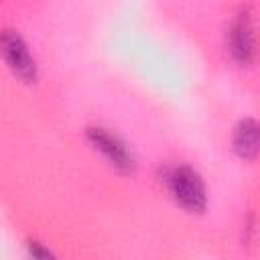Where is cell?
Masks as SVG:
<instances>
[{
    "mask_svg": "<svg viewBox=\"0 0 260 260\" xmlns=\"http://www.w3.org/2000/svg\"><path fill=\"white\" fill-rule=\"evenodd\" d=\"M167 187L173 199L187 211L201 213L207 205L205 185L201 177L189 167H177L167 175Z\"/></svg>",
    "mask_w": 260,
    "mask_h": 260,
    "instance_id": "cell-1",
    "label": "cell"
},
{
    "mask_svg": "<svg viewBox=\"0 0 260 260\" xmlns=\"http://www.w3.org/2000/svg\"><path fill=\"white\" fill-rule=\"evenodd\" d=\"M0 55L4 59V63L8 65V69L24 83H35L39 69H37V61L30 55L26 43L22 41V37L14 30H2L0 32Z\"/></svg>",
    "mask_w": 260,
    "mask_h": 260,
    "instance_id": "cell-2",
    "label": "cell"
},
{
    "mask_svg": "<svg viewBox=\"0 0 260 260\" xmlns=\"http://www.w3.org/2000/svg\"><path fill=\"white\" fill-rule=\"evenodd\" d=\"M87 140L93 144L95 150H100L108 162L118 169L120 173H132L134 171V156L128 150V146L122 142L120 136L112 134L106 128H89L87 130Z\"/></svg>",
    "mask_w": 260,
    "mask_h": 260,
    "instance_id": "cell-3",
    "label": "cell"
},
{
    "mask_svg": "<svg viewBox=\"0 0 260 260\" xmlns=\"http://www.w3.org/2000/svg\"><path fill=\"white\" fill-rule=\"evenodd\" d=\"M228 43H230L232 57L240 65H250L254 61L256 41H254V26H252V18H250L248 10L240 12L236 16V20L232 22L230 35H228Z\"/></svg>",
    "mask_w": 260,
    "mask_h": 260,
    "instance_id": "cell-4",
    "label": "cell"
},
{
    "mask_svg": "<svg viewBox=\"0 0 260 260\" xmlns=\"http://www.w3.org/2000/svg\"><path fill=\"white\" fill-rule=\"evenodd\" d=\"M234 148L246 160L256 158V154H258V124H256V120L246 118L238 124L236 132H234Z\"/></svg>",
    "mask_w": 260,
    "mask_h": 260,
    "instance_id": "cell-5",
    "label": "cell"
},
{
    "mask_svg": "<svg viewBox=\"0 0 260 260\" xmlns=\"http://www.w3.org/2000/svg\"><path fill=\"white\" fill-rule=\"evenodd\" d=\"M28 252H30V256H35V258H51V252H49V250H43L37 242H30V244H28Z\"/></svg>",
    "mask_w": 260,
    "mask_h": 260,
    "instance_id": "cell-6",
    "label": "cell"
}]
</instances>
